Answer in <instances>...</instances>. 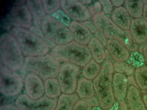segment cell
<instances>
[{"label": "cell", "mask_w": 147, "mask_h": 110, "mask_svg": "<svg viewBox=\"0 0 147 110\" xmlns=\"http://www.w3.org/2000/svg\"><path fill=\"white\" fill-rule=\"evenodd\" d=\"M114 71L112 61L106 60L102 63L100 72L93 81V86L99 105L104 110L111 108L114 102L115 96L112 87Z\"/></svg>", "instance_id": "cell-1"}, {"label": "cell", "mask_w": 147, "mask_h": 110, "mask_svg": "<svg viewBox=\"0 0 147 110\" xmlns=\"http://www.w3.org/2000/svg\"><path fill=\"white\" fill-rule=\"evenodd\" d=\"M93 21L98 30L108 39L117 40L123 44L129 51L137 52L139 49L129 30H124L118 27L103 11L93 16Z\"/></svg>", "instance_id": "cell-2"}, {"label": "cell", "mask_w": 147, "mask_h": 110, "mask_svg": "<svg viewBox=\"0 0 147 110\" xmlns=\"http://www.w3.org/2000/svg\"><path fill=\"white\" fill-rule=\"evenodd\" d=\"M50 54L60 63L70 62L81 67L84 66L92 56L87 46L74 41L65 45H56L52 48Z\"/></svg>", "instance_id": "cell-3"}, {"label": "cell", "mask_w": 147, "mask_h": 110, "mask_svg": "<svg viewBox=\"0 0 147 110\" xmlns=\"http://www.w3.org/2000/svg\"><path fill=\"white\" fill-rule=\"evenodd\" d=\"M11 33L18 42L22 53L28 57L46 55L49 48L43 39L24 28L16 27Z\"/></svg>", "instance_id": "cell-4"}, {"label": "cell", "mask_w": 147, "mask_h": 110, "mask_svg": "<svg viewBox=\"0 0 147 110\" xmlns=\"http://www.w3.org/2000/svg\"><path fill=\"white\" fill-rule=\"evenodd\" d=\"M22 52L17 40L11 34L4 33L0 38V62L9 69L16 71L23 63Z\"/></svg>", "instance_id": "cell-5"}, {"label": "cell", "mask_w": 147, "mask_h": 110, "mask_svg": "<svg viewBox=\"0 0 147 110\" xmlns=\"http://www.w3.org/2000/svg\"><path fill=\"white\" fill-rule=\"evenodd\" d=\"M61 64L52 55L47 54L36 57H27L24 67L28 71L46 80L56 77Z\"/></svg>", "instance_id": "cell-6"}, {"label": "cell", "mask_w": 147, "mask_h": 110, "mask_svg": "<svg viewBox=\"0 0 147 110\" xmlns=\"http://www.w3.org/2000/svg\"><path fill=\"white\" fill-rule=\"evenodd\" d=\"M41 27L44 35L57 45L67 44L73 40L69 28L52 15H45Z\"/></svg>", "instance_id": "cell-7"}, {"label": "cell", "mask_w": 147, "mask_h": 110, "mask_svg": "<svg viewBox=\"0 0 147 110\" xmlns=\"http://www.w3.org/2000/svg\"><path fill=\"white\" fill-rule=\"evenodd\" d=\"M23 82L21 76L0 62V91L7 96L17 95L21 92Z\"/></svg>", "instance_id": "cell-8"}, {"label": "cell", "mask_w": 147, "mask_h": 110, "mask_svg": "<svg viewBox=\"0 0 147 110\" xmlns=\"http://www.w3.org/2000/svg\"><path fill=\"white\" fill-rule=\"evenodd\" d=\"M78 66L70 62L61 64L58 80L61 91L64 93L70 94L75 92L77 85V77L80 71Z\"/></svg>", "instance_id": "cell-9"}, {"label": "cell", "mask_w": 147, "mask_h": 110, "mask_svg": "<svg viewBox=\"0 0 147 110\" xmlns=\"http://www.w3.org/2000/svg\"><path fill=\"white\" fill-rule=\"evenodd\" d=\"M16 104L21 110H54L57 103L55 99L47 96L34 99L22 94L17 98Z\"/></svg>", "instance_id": "cell-10"}, {"label": "cell", "mask_w": 147, "mask_h": 110, "mask_svg": "<svg viewBox=\"0 0 147 110\" xmlns=\"http://www.w3.org/2000/svg\"><path fill=\"white\" fill-rule=\"evenodd\" d=\"M60 2L64 12L72 19L83 22L91 17L88 7L79 0H62Z\"/></svg>", "instance_id": "cell-11"}, {"label": "cell", "mask_w": 147, "mask_h": 110, "mask_svg": "<svg viewBox=\"0 0 147 110\" xmlns=\"http://www.w3.org/2000/svg\"><path fill=\"white\" fill-rule=\"evenodd\" d=\"M25 83L27 95L29 98L36 99L42 97L45 92L44 85L39 76L32 73L28 74Z\"/></svg>", "instance_id": "cell-12"}, {"label": "cell", "mask_w": 147, "mask_h": 110, "mask_svg": "<svg viewBox=\"0 0 147 110\" xmlns=\"http://www.w3.org/2000/svg\"><path fill=\"white\" fill-rule=\"evenodd\" d=\"M11 13L14 25L24 28L30 27L32 15L28 6L25 5L13 6L11 8Z\"/></svg>", "instance_id": "cell-13"}, {"label": "cell", "mask_w": 147, "mask_h": 110, "mask_svg": "<svg viewBox=\"0 0 147 110\" xmlns=\"http://www.w3.org/2000/svg\"><path fill=\"white\" fill-rule=\"evenodd\" d=\"M106 47L112 60L114 62H125L129 57V50L117 40L108 39Z\"/></svg>", "instance_id": "cell-14"}, {"label": "cell", "mask_w": 147, "mask_h": 110, "mask_svg": "<svg viewBox=\"0 0 147 110\" xmlns=\"http://www.w3.org/2000/svg\"><path fill=\"white\" fill-rule=\"evenodd\" d=\"M129 30L138 44H141L146 40L147 22L143 18L132 19Z\"/></svg>", "instance_id": "cell-15"}, {"label": "cell", "mask_w": 147, "mask_h": 110, "mask_svg": "<svg viewBox=\"0 0 147 110\" xmlns=\"http://www.w3.org/2000/svg\"><path fill=\"white\" fill-rule=\"evenodd\" d=\"M73 39L76 42L83 45L88 44L91 39V32L80 22L72 21L69 26Z\"/></svg>", "instance_id": "cell-16"}, {"label": "cell", "mask_w": 147, "mask_h": 110, "mask_svg": "<svg viewBox=\"0 0 147 110\" xmlns=\"http://www.w3.org/2000/svg\"><path fill=\"white\" fill-rule=\"evenodd\" d=\"M127 81L123 74L117 72L114 75L112 81L114 94L117 101L124 100L126 96Z\"/></svg>", "instance_id": "cell-17"}, {"label": "cell", "mask_w": 147, "mask_h": 110, "mask_svg": "<svg viewBox=\"0 0 147 110\" xmlns=\"http://www.w3.org/2000/svg\"><path fill=\"white\" fill-rule=\"evenodd\" d=\"M26 1L28 7L33 16L35 26L40 28L42 22L46 15L42 1L30 0H27Z\"/></svg>", "instance_id": "cell-18"}, {"label": "cell", "mask_w": 147, "mask_h": 110, "mask_svg": "<svg viewBox=\"0 0 147 110\" xmlns=\"http://www.w3.org/2000/svg\"><path fill=\"white\" fill-rule=\"evenodd\" d=\"M111 19L122 30H129L131 20L129 14L124 7L120 6L116 8L111 13Z\"/></svg>", "instance_id": "cell-19"}, {"label": "cell", "mask_w": 147, "mask_h": 110, "mask_svg": "<svg viewBox=\"0 0 147 110\" xmlns=\"http://www.w3.org/2000/svg\"><path fill=\"white\" fill-rule=\"evenodd\" d=\"M127 99L129 110H146L139 90L134 86L131 85L129 88Z\"/></svg>", "instance_id": "cell-20"}, {"label": "cell", "mask_w": 147, "mask_h": 110, "mask_svg": "<svg viewBox=\"0 0 147 110\" xmlns=\"http://www.w3.org/2000/svg\"><path fill=\"white\" fill-rule=\"evenodd\" d=\"M94 90L91 80L85 77H80L79 79L76 91L80 99H90L93 97L95 93Z\"/></svg>", "instance_id": "cell-21"}, {"label": "cell", "mask_w": 147, "mask_h": 110, "mask_svg": "<svg viewBox=\"0 0 147 110\" xmlns=\"http://www.w3.org/2000/svg\"><path fill=\"white\" fill-rule=\"evenodd\" d=\"M93 59L98 63L103 62L105 60V49L101 43L96 38L93 37L88 44Z\"/></svg>", "instance_id": "cell-22"}, {"label": "cell", "mask_w": 147, "mask_h": 110, "mask_svg": "<svg viewBox=\"0 0 147 110\" xmlns=\"http://www.w3.org/2000/svg\"><path fill=\"white\" fill-rule=\"evenodd\" d=\"M79 98L76 93L62 94L59 97L55 110H73Z\"/></svg>", "instance_id": "cell-23"}, {"label": "cell", "mask_w": 147, "mask_h": 110, "mask_svg": "<svg viewBox=\"0 0 147 110\" xmlns=\"http://www.w3.org/2000/svg\"><path fill=\"white\" fill-rule=\"evenodd\" d=\"M126 9L134 19L140 18L142 16L144 4L142 0H125Z\"/></svg>", "instance_id": "cell-24"}, {"label": "cell", "mask_w": 147, "mask_h": 110, "mask_svg": "<svg viewBox=\"0 0 147 110\" xmlns=\"http://www.w3.org/2000/svg\"><path fill=\"white\" fill-rule=\"evenodd\" d=\"M44 85L45 93L48 97L53 99L60 95L61 91L59 84L55 78L45 80Z\"/></svg>", "instance_id": "cell-25"}, {"label": "cell", "mask_w": 147, "mask_h": 110, "mask_svg": "<svg viewBox=\"0 0 147 110\" xmlns=\"http://www.w3.org/2000/svg\"><path fill=\"white\" fill-rule=\"evenodd\" d=\"M101 66L92 59L84 66L82 70V74L85 78L90 80L94 78L99 74Z\"/></svg>", "instance_id": "cell-26"}, {"label": "cell", "mask_w": 147, "mask_h": 110, "mask_svg": "<svg viewBox=\"0 0 147 110\" xmlns=\"http://www.w3.org/2000/svg\"><path fill=\"white\" fill-rule=\"evenodd\" d=\"M136 82L138 87L143 89H147V66L136 68L135 72Z\"/></svg>", "instance_id": "cell-27"}, {"label": "cell", "mask_w": 147, "mask_h": 110, "mask_svg": "<svg viewBox=\"0 0 147 110\" xmlns=\"http://www.w3.org/2000/svg\"><path fill=\"white\" fill-rule=\"evenodd\" d=\"M114 70L117 73H125L128 76L131 75L134 72V67L129 64L125 62H114Z\"/></svg>", "instance_id": "cell-28"}, {"label": "cell", "mask_w": 147, "mask_h": 110, "mask_svg": "<svg viewBox=\"0 0 147 110\" xmlns=\"http://www.w3.org/2000/svg\"><path fill=\"white\" fill-rule=\"evenodd\" d=\"M42 2L45 11L49 14H52L59 10L61 5L59 0H43Z\"/></svg>", "instance_id": "cell-29"}, {"label": "cell", "mask_w": 147, "mask_h": 110, "mask_svg": "<svg viewBox=\"0 0 147 110\" xmlns=\"http://www.w3.org/2000/svg\"><path fill=\"white\" fill-rule=\"evenodd\" d=\"M127 60L128 63L137 68L143 66L145 62L144 56L137 52H132Z\"/></svg>", "instance_id": "cell-30"}, {"label": "cell", "mask_w": 147, "mask_h": 110, "mask_svg": "<svg viewBox=\"0 0 147 110\" xmlns=\"http://www.w3.org/2000/svg\"><path fill=\"white\" fill-rule=\"evenodd\" d=\"M52 16L57 21L69 27L70 23V17L64 12L59 10L52 15Z\"/></svg>", "instance_id": "cell-31"}, {"label": "cell", "mask_w": 147, "mask_h": 110, "mask_svg": "<svg viewBox=\"0 0 147 110\" xmlns=\"http://www.w3.org/2000/svg\"><path fill=\"white\" fill-rule=\"evenodd\" d=\"M102 5L104 12L105 14H110L112 13V5L110 1L108 0H100Z\"/></svg>", "instance_id": "cell-32"}, {"label": "cell", "mask_w": 147, "mask_h": 110, "mask_svg": "<svg viewBox=\"0 0 147 110\" xmlns=\"http://www.w3.org/2000/svg\"><path fill=\"white\" fill-rule=\"evenodd\" d=\"M92 15L97 14L101 12L102 5L99 1L95 2L93 5H91L88 7Z\"/></svg>", "instance_id": "cell-33"}, {"label": "cell", "mask_w": 147, "mask_h": 110, "mask_svg": "<svg viewBox=\"0 0 147 110\" xmlns=\"http://www.w3.org/2000/svg\"><path fill=\"white\" fill-rule=\"evenodd\" d=\"M94 36L101 43L104 47H107L108 39L103 33L98 30L94 34Z\"/></svg>", "instance_id": "cell-34"}, {"label": "cell", "mask_w": 147, "mask_h": 110, "mask_svg": "<svg viewBox=\"0 0 147 110\" xmlns=\"http://www.w3.org/2000/svg\"><path fill=\"white\" fill-rule=\"evenodd\" d=\"M80 23L86 27L91 33L94 34L98 30L93 21L88 20Z\"/></svg>", "instance_id": "cell-35"}, {"label": "cell", "mask_w": 147, "mask_h": 110, "mask_svg": "<svg viewBox=\"0 0 147 110\" xmlns=\"http://www.w3.org/2000/svg\"><path fill=\"white\" fill-rule=\"evenodd\" d=\"M30 29L31 32L38 36L42 38L44 36L43 32L39 28L32 26L30 27Z\"/></svg>", "instance_id": "cell-36"}, {"label": "cell", "mask_w": 147, "mask_h": 110, "mask_svg": "<svg viewBox=\"0 0 147 110\" xmlns=\"http://www.w3.org/2000/svg\"><path fill=\"white\" fill-rule=\"evenodd\" d=\"M127 79L129 84L132 85L134 86L137 88H139V87L137 85L136 82H135V80H134L133 76L131 75L127 77Z\"/></svg>", "instance_id": "cell-37"}, {"label": "cell", "mask_w": 147, "mask_h": 110, "mask_svg": "<svg viewBox=\"0 0 147 110\" xmlns=\"http://www.w3.org/2000/svg\"><path fill=\"white\" fill-rule=\"evenodd\" d=\"M46 43L49 48H53L56 45V44L46 37L45 36L42 38Z\"/></svg>", "instance_id": "cell-38"}, {"label": "cell", "mask_w": 147, "mask_h": 110, "mask_svg": "<svg viewBox=\"0 0 147 110\" xmlns=\"http://www.w3.org/2000/svg\"><path fill=\"white\" fill-rule=\"evenodd\" d=\"M118 101L119 104L118 110H128L127 105L124 100Z\"/></svg>", "instance_id": "cell-39"}, {"label": "cell", "mask_w": 147, "mask_h": 110, "mask_svg": "<svg viewBox=\"0 0 147 110\" xmlns=\"http://www.w3.org/2000/svg\"><path fill=\"white\" fill-rule=\"evenodd\" d=\"M112 4L114 6L119 7L123 4V0H111L110 1Z\"/></svg>", "instance_id": "cell-40"}, {"label": "cell", "mask_w": 147, "mask_h": 110, "mask_svg": "<svg viewBox=\"0 0 147 110\" xmlns=\"http://www.w3.org/2000/svg\"><path fill=\"white\" fill-rule=\"evenodd\" d=\"M142 15L143 18L147 22V5H144Z\"/></svg>", "instance_id": "cell-41"}, {"label": "cell", "mask_w": 147, "mask_h": 110, "mask_svg": "<svg viewBox=\"0 0 147 110\" xmlns=\"http://www.w3.org/2000/svg\"><path fill=\"white\" fill-rule=\"evenodd\" d=\"M12 3L16 5L20 6L23 4L26 1L25 0H15L11 1Z\"/></svg>", "instance_id": "cell-42"}, {"label": "cell", "mask_w": 147, "mask_h": 110, "mask_svg": "<svg viewBox=\"0 0 147 110\" xmlns=\"http://www.w3.org/2000/svg\"><path fill=\"white\" fill-rule=\"evenodd\" d=\"M147 45V39L146 41L143 44L140 45L139 47L138 50L139 52L141 54L142 53L144 47Z\"/></svg>", "instance_id": "cell-43"}, {"label": "cell", "mask_w": 147, "mask_h": 110, "mask_svg": "<svg viewBox=\"0 0 147 110\" xmlns=\"http://www.w3.org/2000/svg\"><path fill=\"white\" fill-rule=\"evenodd\" d=\"M142 53L145 60L147 63V45L145 46L144 48Z\"/></svg>", "instance_id": "cell-44"}, {"label": "cell", "mask_w": 147, "mask_h": 110, "mask_svg": "<svg viewBox=\"0 0 147 110\" xmlns=\"http://www.w3.org/2000/svg\"><path fill=\"white\" fill-rule=\"evenodd\" d=\"M143 100L146 107L147 108V94L144 95L143 97Z\"/></svg>", "instance_id": "cell-45"}, {"label": "cell", "mask_w": 147, "mask_h": 110, "mask_svg": "<svg viewBox=\"0 0 147 110\" xmlns=\"http://www.w3.org/2000/svg\"><path fill=\"white\" fill-rule=\"evenodd\" d=\"M79 1L84 4H90L92 2L91 0H79Z\"/></svg>", "instance_id": "cell-46"}, {"label": "cell", "mask_w": 147, "mask_h": 110, "mask_svg": "<svg viewBox=\"0 0 147 110\" xmlns=\"http://www.w3.org/2000/svg\"><path fill=\"white\" fill-rule=\"evenodd\" d=\"M143 3L144 5H147V0H142Z\"/></svg>", "instance_id": "cell-47"}]
</instances>
